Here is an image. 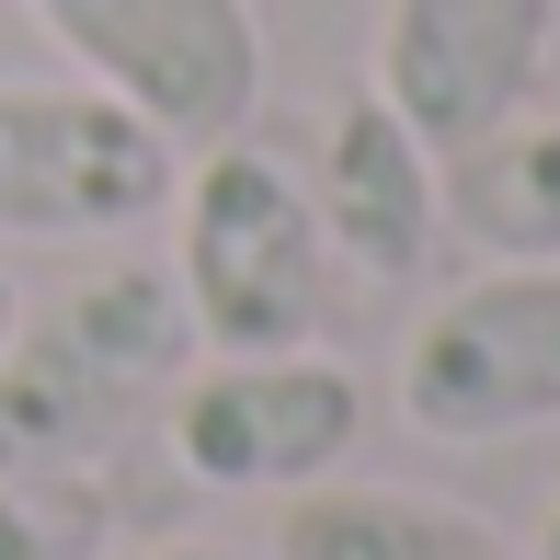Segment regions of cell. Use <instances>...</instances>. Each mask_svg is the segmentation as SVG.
I'll list each match as a JSON object with an SVG mask.
<instances>
[{"label":"cell","mask_w":560,"mask_h":560,"mask_svg":"<svg viewBox=\"0 0 560 560\" xmlns=\"http://www.w3.org/2000/svg\"><path fill=\"white\" fill-rule=\"evenodd\" d=\"M12 320H23V310H12V264H0V332H12Z\"/></svg>","instance_id":"cell-13"},{"label":"cell","mask_w":560,"mask_h":560,"mask_svg":"<svg viewBox=\"0 0 560 560\" xmlns=\"http://www.w3.org/2000/svg\"><path fill=\"white\" fill-rule=\"evenodd\" d=\"M538 560H560V503H549V538H538Z\"/></svg>","instance_id":"cell-14"},{"label":"cell","mask_w":560,"mask_h":560,"mask_svg":"<svg viewBox=\"0 0 560 560\" xmlns=\"http://www.w3.org/2000/svg\"><path fill=\"white\" fill-rule=\"evenodd\" d=\"M126 560H241V549H207V538H184V549H126Z\"/></svg>","instance_id":"cell-12"},{"label":"cell","mask_w":560,"mask_h":560,"mask_svg":"<svg viewBox=\"0 0 560 560\" xmlns=\"http://www.w3.org/2000/svg\"><path fill=\"white\" fill-rule=\"evenodd\" d=\"M446 229L492 264H560V115H503L446 161Z\"/></svg>","instance_id":"cell-10"},{"label":"cell","mask_w":560,"mask_h":560,"mask_svg":"<svg viewBox=\"0 0 560 560\" xmlns=\"http://www.w3.org/2000/svg\"><path fill=\"white\" fill-rule=\"evenodd\" d=\"M560 46V0H377V104L435 161L480 149L503 115L538 104V69Z\"/></svg>","instance_id":"cell-7"},{"label":"cell","mask_w":560,"mask_h":560,"mask_svg":"<svg viewBox=\"0 0 560 560\" xmlns=\"http://www.w3.org/2000/svg\"><path fill=\"white\" fill-rule=\"evenodd\" d=\"M92 492L81 480H0V560H81Z\"/></svg>","instance_id":"cell-11"},{"label":"cell","mask_w":560,"mask_h":560,"mask_svg":"<svg viewBox=\"0 0 560 560\" xmlns=\"http://www.w3.org/2000/svg\"><path fill=\"white\" fill-rule=\"evenodd\" d=\"M400 423L435 446H503L560 423V264H492L412 320L389 377Z\"/></svg>","instance_id":"cell-3"},{"label":"cell","mask_w":560,"mask_h":560,"mask_svg":"<svg viewBox=\"0 0 560 560\" xmlns=\"http://www.w3.org/2000/svg\"><path fill=\"white\" fill-rule=\"evenodd\" d=\"M172 287L207 354H298L332 310V241H320L310 172L275 138H218L172 184Z\"/></svg>","instance_id":"cell-2"},{"label":"cell","mask_w":560,"mask_h":560,"mask_svg":"<svg viewBox=\"0 0 560 560\" xmlns=\"http://www.w3.org/2000/svg\"><path fill=\"white\" fill-rule=\"evenodd\" d=\"M298 172H310L332 275H366V287L423 275V252H435V229H446V161L377 104V92H354V104L320 115V138H310Z\"/></svg>","instance_id":"cell-8"},{"label":"cell","mask_w":560,"mask_h":560,"mask_svg":"<svg viewBox=\"0 0 560 560\" xmlns=\"http://www.w3.org/2000/svg\"><path fill=\"white\" fill-rule=\"evenodd\" d=\"M195 366L172 264H115L0 332V480H69Z\"/></svg>","instance_id":"cell-1"},{"label":"cell","mask_w":560,"mask_h":560,"mask_svg":"<svg viewBox=\"0 0 560 560\" xmlns=\"http://www.w3.org/2000/svg\"><path fill=\"white\" fill-rule=\"evenodd\" d=\"M92 92L149 115L172 149H218L264 115V23L252 0H23Z\"/></svg>","instance_id":"cell-4"},{"label":"cell","mask_w":560,"mask_h":560,"mask_svg":"<svg viewBox=\"0 0 560 560\" xmlns=\"http://www.w3.org/2000/svg\"><path fill=\"white\" fill-rule=\"evenodd\" d=\"M184 149L92 81H0V241H104L172 207Z\"/></svg>","instance_id":"cell-5"},{"label":"cell","mask_w":560,"mask_h":560,"mask_svg":"<svg viewBox=\"0 0 560 560\" xmlns=\"http://www.w3.org/2000/svg\"><path fill=\"white\" fill-rule=\"evenodd\" d=\"M366 435V389L332 354H218L172 389V457L207 492H310Z\"/></svg>","instance_id":"cell-6"},{"label":"cell","mask_w":560,"mask_h":560,"mask_svg":"<svg viewBox=\"0 0 560 560\" xmlns=\"http://www.w3.org/2000/svg\"><path fill=\"white\" fill-rule=\"evenodd\" d=\"M264 560H526L503 526H480L469 503L389 492V480H310L287 492Z\"/></svg>","instance_id":"cell-9"}]
</instances>
